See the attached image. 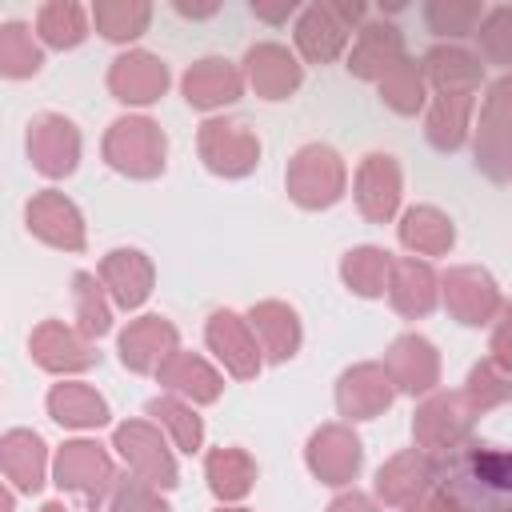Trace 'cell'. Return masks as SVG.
<instances>
[{
	"label": "cell",
	"mask_w": 512,
	"mask_h": 512,
	"mask_svg": "<svg viewBox=\"0 0 512 512\" xmlns=\"http://www.w3.org/2000/svg\"><path fill=\"white\" fill-rule=\"evenodd\" d=\"M448 488L468 512H504L512 500V456L480 452L448 480Z\"/></svg>",
	"instance_id": "1"
},
{
	"label": "cell",
	"mask_w": 512,
	"mask_h": 512,
	"mask_svg": "<svg viewBox=\"0 0 512 512\" xmlns=\"http://www.w3.org/2000/svg\"><path fill=\"white\" fill-rule=\"evenodd\" d=\"M364 16V8L360 4H312L304 16H300V24H296V40H300V48H304V56L308 60H332L340 48H344V40H348V28L356 24Z\"/></svg>",
	"instance_id": "2"
},
{
	"label": "cell",
	"mask_w": 512,
	"mask_h": 512,
	"mask_svg": "<svg viewBox=\"0 0 512 512\" xmlns=\"http://www.w3.org/2000/svg\"><path fill=\"white\" fill-rule=\"evenodd\" d=\"M108 156L120 168L132 172H156L160 156H164V140L156 136V128L148 120H120L108 136Z\"/></svg>",
	"instance_id": "3"
},
{
	"label": "cell",
	"mask_w": 512,
	"mask_h": 512,
	"mask_svg": "<svg viewBox=\"0 0 512 512\" xmlns=\"http://www.w3.org/2000/svg\"><path fill=\"white\" fill-rule=\"evenodd\" d=\"M292 188L304 204H328L340 192V164L328 148H304L292 164Z\"/></svg>",
	"instance_id": "4"
},
{
	"label": "cell",
	"mask_w": 512,
	"mask_h": 512,
	"mask_svg": "<svg viewBox=\"0 0 512 512\" xmlns=\"http://www.w3.org/2000/svg\"><path fill=\"white\" fill-rule=\"evenodd\" d=\"M164 84H168L164 64H160L156 56H144V52L120 56L116 68H112V92H116L120 100H132V104L156 100V96L164 92Z\"/></svg>",
	"instance_id": "5"
},
{
	"label": "cell",
	"mask_w": 512,
	"mask_h": 512,
	"mask_svg": "<svg viewBox=\"0 0 512 512\" xmlns=\"http://www.w3.org/2000/svg\"><path fill=\"white\" fill-rule=\"evenodd\" d=\"M248 76H252V84H256L268 100H280V96H288V92L300 84V68H296V60H292L280 44H260V48H252V52H248Z\"/></svg>",
	"instance_id": "6"
},
{
	"label": "cell",
	"mask_w": 512,
	"mask_h": 512,
	"mask_svg": "<svg viewBox=\"0 0 512 512\" xmlns=\"http://www.w3.org/2000/svg\"><path fill=\"white\" fill-rule=\"evenodd\" d=\"M400 60H404V56H400V36H396V28H392V24H368V28H360V44H356L348 68H356L360 76H376V72L388 76Z\"/></svg>",
	"instance_id": "7"
},
{
	"label": "cell",
	"mask_w": 512,
	"mask_h": 512,
	"mask_svg": "<svg viewBox=\"0 0 512 512\" xmlns=\"http://www.w3.org/2000/svg\"><path fill=\"white\" fill-rule=\"evenodd\" d=\"M184 92H188V100L200 104V108H208V104H228V100H236L240 80H236V72L228 68V60H200V64L184 76Z\"/></svg>",
	"instance_id": "8"
},
{
	"label": "cell",
	"mask_w": 512,
	"mask_h": 512,
	"mask_svg": "<svg viewBox=\"0 0 512 512\" xmlns=\"http://www.w3.org/2000/svg\"><path fill=\"white\" fill-rule=\"evenodd\" d=\"M204 152H208L212 168L244 172L256 156V144H252V136L240 132V124H208L204 128Z\"/></svg>",
	"instance_id": "9"
},
{
	"label": "cell",
	"mask_w": 512,
	"mask_h": 512,
	"mask_svg": "<svg viewBox=\"0 0 512 512\" xmlns=\"http://www.w3.org/2000/svg\"><path fill=\"white\" fill-rule=\"evenodd\" d=\"M36 164L44 172H68L72 160H76V132L68 120H56V116H44L40 128H36Z\"/></svg>",
	"instance_id": "10"
},
{
	"label": "cell",
	"mask_w": 512,
	"mask_h": 512,
	"mask_svg": "<svg viewBox=\"0 0 512 512\" xmlns=\"http://www.w3.org/2000/svg\"><path fill=\"white\" fill-rule=\"evenodd\" d=\"M104 480H108V460L92 444H68V452L60 456V484L80 488L84 496H100Z\"/></svg>",
	"instance_id": "11"
},
{
	"label": "cell",
	"mask_w": 512,
	"mask_h": 512,
	"mask_svg": "<svg viewBox=\"0 0 512 512\" xmlns=\"http://www.w3.org/2000/svg\"><path fill=\"white\" fill-rule=\"evenodd\" d=\"M360 204L368 216H388L396 204V168L388 164V156H368L364 172H360Z\"/></svg>",
	"instance_id": "12"
},
{
	"label": "cell",
	"mask_w": 512,
	"mask_h": 512,
	"mask_svg": "<svg viewBox=\"0 0 512 512\" xmlns=\"http://www.w3.org/2000/svg\"><path fill=\"white\" fill-rule=\"evenodd\" d=\"M32 224H36V232H44L48 240H56V244H68V248H76L80 244V228H76V212H72V204H64L60 196H40L36 204H32Z\"/></svg>",
	"instance_id": "13"
},
{
	"label": "cell",
	"mask_w": 512,
	"mask_h": 512,
	"mask_svg": "<svg viewBox=\"0 0 512 512\" xmlns=\"http://www.w3.org/2000/svg\"><path fill=\"white\" fill-rule=\"evenodd\" d=\"M328 436V452H320V448H312V468L328 480V484H340V480H348L352 472H356V464H360V444L356 440H348L344 432H336V428H328L324 432Z\"/></svg>",
	"instance_id": "14"
},
{
	"label": "cell",
	"mask_w": 512,
	"mask_h": 512,
	"mask_svg": "<svg viewBox=\"0 0 512 512\" xmlns=\"http://www.w3.org/2000/svg\"><path fill=\"white\" fill-rule=\"evenodd\" d=\"M160 344H172V328L160 324V320H144V324H136L132 332H124L120 356H124V364H132V368H152V360L164 356V352H156Z\"/></svg>",
	"instance_id": "15"
},
{
	"label": "cell",
	"mask_w": 512,
	"mask_h": 512,
	"mask_svg": "<svg viewBox=\"0 0 512 512\" xmlns=\"http://www.w3.org/2000/svg\"><path fill=\"white\" fill-rule=\"evenodd\" d=\"M208 336H212V344L220 348V356H228V364H232L240 376H248V372L256 368V352H252V340L240 332L236 316H228V312L212 316V328H208Z\"/></svg>",
	"instance_id": "16"
},
{
	"label": "cell",
	"mask_w": 512,
	"mask_h": 512,
	"mask_svg": "<svg viewBox=\"0 0 512 512\" xmlns=\"http://www.w3.org/2000/svg\"><path fill=\"white\" fill-rule=\"evenodd\" d=\"M52 412L60 424H100L104 420V400L92 396L80 384H64L52 392Z\"/></svg>",
	"instance_id": "17"
},
{
	"label": "cell",
	"mask_w": 512,
	"mask_h": 512,
	"mask_svg": "<svg viewBox=\"0 0 512 512\" xmlns=\"http://www.w3.org/2000/svg\"><path fill=\"white\" fill-rule=\"evenodd\" d=\"M92 16L108 40H132L148 24V4H96Z\"/></svg>",
	"instance_id": "18"
},
{
	"label": "cell",
	"mask_w": 512,
	"mask_h": 512,
	"mask_svg": "<svg viewBox=\"0 0 512 512\" xmlns=\"http://www.w3.org/2000/svg\"><path fill=\"white\" fill-rule=\"evenodd\" d=\"M400 236H404L408 248H420V252H440L444 244H452V228H448V220L436 216L432 208H416V212H408Z\"/></svg>",
	"instance_id": "19"
},
{
	"label": "cell",
	"mask_w": 512,
	"mask_h": 512,
	"mask_svg": "<svg viewBox=\"0 0 512 512\" xmlns=\"http://www.w3.org/2000/svg\"><path fill=\"white\" fill-rule=\"evenodd\" d=\"M108 276H112L116 296L124 304H140L144 300V292H148V264L140 260V252H112Z\"/></svg>",
	"instance_id": "20"
},
{
	"label": "cell",
	"mask_w": 512,
	"mask_h": 512,
	"mask_svg": "<svg viewBox=\"0 0 512 512\" xmlns=\"http://www.w3.org/2000/svg\"><path fill=\"white\" fill-rule=\"evenodd\" d=\"M36 24H40L44 40L60 44V48H68V44H76L84 36V12L76 4H44Z\"/></svg>",
	"instance_id": "21"
},
{
	"label": "cell",
	"mask_w": 512,
	"mask_h": 512,
	"mask_svg": "<svg viewBox=\"0 0 512 512\" xmlns=\"http://www.w3.org/2000/svg\"><path fill=\"white\" fill-rule=\"evenodd\" d=\"M116 444L124 448V456H132V460H148V464H152V476H160V484H176V480H172V464H168V456L160 452V444H156V436H152L148 428H140V424L120 428Z\"/></svg>",
	"instance_id": "22"
},
{
	"label": "cell",
	"mask_w": 512,
	"mask_h": 512,
	"mask_svg": "<svg viewBox=\"0 0 512 512\" xmlns=\"http://www.w3.org/2000/svg\"><path fill=\"white\" fill-rule=\"evenodd\" d=\"M480 4H456V0H436L424 8V20L432 32H448V36H468L472 24L480 20Z\"/></svg>",
	"instance_id": "23"
},
{
	"label": "cell",
	"mask_w": 512,
	"mask_h": 512,
	"mask_svg": "<svg viewBox=\"0 0 512 512\" xmlns=\"http://www.w3.org/2000/svg\"><path fill=\"white\" fill-rule=\"evenodd\" d=\"M428 72H432L448 92H456V84H472V80L480 76V64H476L468 52L436 48V52H428Z\"/></svg>",
	"instance_id": "24"
},
{
	"label": "cell",
	"mask_w": 512,
	"mask_h": 512,
	"mask_svg": "<svg viewBox=\"0 0 512 512\" xmlns=\"http://www.w3.org/2000/svg\"><path fill=\"white\" fill-rule=\"evenodd\" d=\"M208 476H212V488H216L220 496H240V492L248 488L252 468H248V460H244L240 452H216V456L208 460Z\"/></svg>",
	"instance_id": "25"
},
{
	"label": "cell",
	"mask_w": 512,
	"mask_h": 512,
	"mask_svg": "<svg viewBox=\"0 0 512 512\" xmlns=\"http://www.w3.org/2000/svg\"><path fill=\"white\" fill-rule=\"evenodd\" d=\"M384 268H388L384 252H376V248H360V252H352V256H348V264H344V276L356 284V292L372 296V292H380Z\"/></svg>",
	"instance_id": "26"
},
{
	"label": "cell",
	"mask_w": 512,
	"mask_h": 512,
	"mask_svg": "<svg viewBox=\"0 0 512 512\" xmlns=\"http://www.w3.org/2000/svg\"><path fill=\"white\" fill-rule=\"evenodd\" d=\"M384 92H388V100H392L400 112H412V108L420 104V72H416V64H412V60H400V64L384 76Z\"/></svg>",
	"instance_id": "27"
},
{
	"label": "cell",
	"mask_w": 512,
	"mask_h": 512,
	"mask_svg": "<svg viewBox=\"0 0 512 512\" xmlns=\"http://www.w3.org/2000/svg\"><path fill=\"white\" fill-rule=\"evenodd\" d=\"M480 44L496 60H512V8H492L480 24Z\"/></svg>",
	"instance_id": "28"
},
{
	"label": "cell",
	"mask_w": 512,
	"mask_h": 512,
	"mask_svg": "<svg viewBox=\"0 0 512 512\" xmlns=\"http://www.w3.org/2000/svg\"><path fill=\"white\" fill-rule=\"evenodd\" d=\"M36 68H40V52L24 40L20 24H8L4 28V72L24 76V72H36Z\"/></svg>",
	"instance_id": "29"
},
{
	"label": "cell",
	"mask_w": 512,
	"mask_h": 512,
	"mask_svg": "<svg viewBox=\"0 0 512 512\" xmlns=\"http://www.w3.org/2000/svg\"><path fill=\"white\" fill-rule=\"evenodd\" d=\"M176 368H180V376L176 372H168V380L176 384V388H184V392H196L200 400H212L216 396V376L200 364V360H188V356H180L176 360Z\"/></svg>",
	"instance_id": "30"
},
{
	"label": "cell",
	"mask_w": 512,
	"mask_h": 512,
	"mask_svg": "<svg viewBox=\"0 0 512 512\" xmlns=\"http://www.w3.org/2000/svg\"><path fill=\"white\" fill-rule=\"evenodd\" d=\"M152 412H156V416H164V420H168V424L180 432V444H184L188 452L196 448V440H200V424H196V420H192L184 408H176V404H160V400H156V404H152Z\"/></svg>",
	"instance_id": "31"
},
{
	"label": "cell",
	"mask_w": 512,
	"mask_h": 512,
	"mask_svg": "<svg viewBox=\"0 0 512 512\" xmlns=\"http://www.w3.org/2000/svg\"><path fill=\"white\" fill-rule=\"evenodd\" d=\"M116 512H164V504L156 508L144 492H124V496H120V504H116Z\"/></svg>",
	"instance_id": "32"
},
{
	"label": "cell",
	"mask_w": 512,
	"mask_h": 512,
	"mask_svg": "<svg viewBox=\"0 0 512 512\" xmlns=\"http://www.w3.org/2000/svg\"><path fill=\"white\" fill-rule=\"evenodd\" d=\"M252 12H256V16H264V20H288V16L296 12V4H280V8H264V4H256V0H252Z\"/></svg>",
	"instance_id": "33"
},
{
	"label": "cell",
	"mask_w": 512,
	"mask_h": 512,
	"mask_svg": "<svg viewBox=\"0 0 512 512\" xmlns=\"http://www.w3.org/2000/svg\"><path fill=\"white\" fill-rule=\"evenodd\" d=\"M332 512H372V508H368L364 500H340V504H336Z\"/></svg>",
	"instance_id": "34"
},
{
	"label": "cell",
	"mask_w": 512,
	"mask_h": 512,
	"mask_svg": "<svg viewBox=\"0 0 512 512\" xmlns=\"http://www.w3.org/2000/svg\"><path fill=\"white\" fill-rule=\"evenodd\" d=\"M44 512H60V508H44Z\"/></svg>",
	"instance_id": "35"
}]
</instances>
